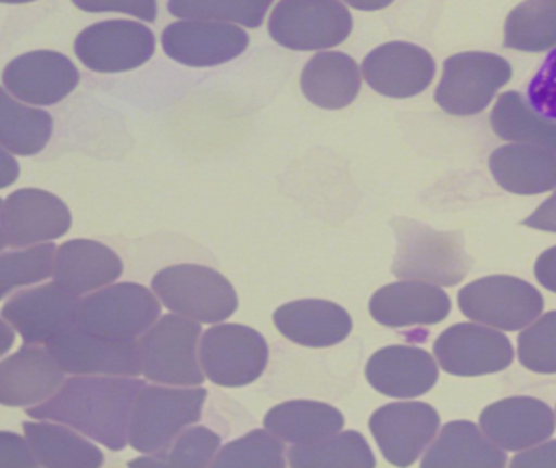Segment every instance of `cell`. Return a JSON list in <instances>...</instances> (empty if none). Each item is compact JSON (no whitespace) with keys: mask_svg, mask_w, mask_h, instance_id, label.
I'll return each mask as SVG.
<instances>
[{"mask_svg":"<svg viewBox=\"0 0 556 468\" xmlns=\"http://www.w3.org/2000/svg\"><path fill=\"white\" fill-rule=\"evenodd\" d=\"M144 380L125 376H76L40 405L27 409L35 419L63 422L110 451L129 444V422Z\"/></svg>","mask_w":556,"mask_h":468,"instance_id":"1","label":"cell"},{"mask_svg":"<svg viewBox=\"0 0 556 468\" xmlns=\"http://www.w3.org/2000/svg\"><path fill=\"white\" fill-rule=\"evenodd\" d=\"M395 232L399 249L392 271L396 278L454 286L470 271V256L455 233L441 232L415 220H399Z\"/></svg>","mask_w":556,"mask_h":468,"instance_id":"2","label":"cell"},{"mask_svg":"<svg viewBox=\"0 0 556 468\" xmlns=\"http://www.w3.org/2000/svg\"><path fill=\"white\" fill-rule=\"evenodd\" d=\"M206 396V390L198 387L146 385L132 408L129 445L141 454L167 447L188 426L198 422Z\"/></svg>","mask_w":556,"mask_h":468,"instance_id":"3","label":"cell"},{"mask_svg":"<svg viewBox=\"0 0 556 468\" xmlns=\"http://www.w3.org/2000/svg\"><path fill=\"white\" fill-rule=\"evenodd\" d=\"M201 327L184 315H165L138 341L146 379L162 385L197 387L204 382L198 359Z\"/></svg>","mask_w":556,"mask_h":468,"instance_id":"4","label":"cell"},{"mask_svg":"<svg viewBox=\"0 0 556 468\" xmlns=\"http://www.w3.org/2000/svg\"><path fill=\"white\" fill-rule=\"evenodd\" d=\"M152 289L168 311L198 324H219L239 307L236 289L216 269L177 265L162 269Z\"/></svg>","mask_w":556,"mask_h":468,"instance_id":"5","label":"cell"},{"mask_svg":"<svg viewBox=\"0 0 556 468\" xmlns=\"http://www.w3.org/2000/svg\"><path fill=\"white\" fill-rule=\"evenodd\" d=\"M159 301L136 282L106 286L80 301L77 327L109 340L136 341L161 317Z\"/></svg>","mask_w":556,"mask_h":468,"instance_id":"6","label":"cell"},{"mask_svg":"<svg viewBox=\"0 0 556 468\" xmlns=\"http://www.w3.org/2000/svg\"><path fill=\"white\" fill-rule=\"evenodd\" d=\"M351 30L353 17L340 0H279L269 18L273 40L295 51L338 47Z\"/></svg>","mask_w":556,"mask_h":468,"instance_id":"7","label":"cell"},{"mask_svg":"<svg viewBox=\"0 0 556 468\" xmlns=\"http://www.w3.org/2000/svg\"><path fill=\"white\" fill-rule=\"evenodd\" d=\"M513 77L509 61L490 53H462L444 63L435 90L438 105L448 115L471 116L486 110L497 90Z\"/></svg>","mask_w":556,"mask_h":468,"instance_id":"8","label":"cell"},{"mask_svg":"<svg viewBox=\"0 0 556 468\" xmlns=\"http://www.w3.org/2000/svg\"><path fill=\"white\" fill-rule=\"evenodd\" d=\"M458 307L471 320L504 331L529 327L543 311V298L514 276H488L458 292Z\"/></svg>","mask_w":556,"mask_h":468,"instance_id":"9","label":"cell"},{"mask_svg":"<svg viewBox=\"0 0 556 468\" xmlns=\"http://www.w3.org/2000/svg\"><path fill=\"white\" fill-rule=\"evenodd\" d=\"M268 353V344L258 331L245 325L224 324L203 334L200 361L211 382L243 387L265 372Z\"/></svg>","mask_w":556,"mask_h":468,"instance_id":"10","label":"cell"},{"mask_svg":"<svg viewBox=\"0 0 556 468\" xmlns=\"http://www.w3.org/2000/svg\"><path fill=\"white\" fill-rule=\"evenodd\" d=\"M79 295L58 282L15 294L2 308L8 321L24 338L25 344H45L79 324Z\"/></svg>","mask_w":556,"mask_h":468,"instance_id":"11","label":"cell"},{"mask_svg":"<svg viewBox=\"0 0 556 468\" xmlns=\"http://www.w3.org/2000/svg\"><path fill=\"white\" fill-rule=\"evenodd\" d=\"M70 207L56 194L35 188L15 191L2 203V249H24L70 232Z\"/></svg>","mask_w":556,"mask_h":468,"instance_id":"12","label":"cell"},{"mask_svg":"<svg viewBox=\"0 0 556 468\" xmlns=\"http://www.w3.org/2000/svg\"><path fill=\"white\" fill-rule=\"evenodd\" d=\"M74 48L84 66L96 73H125L151 60L155 38L138 22L109 21L86 28Z\"/></svg>","mask_w":556,"mask_h":468,"instance_id":"13","label":"cell"},{"mask_svg":"<svg viewBox=\"0 0 556 468\" xmlns=\"http://www.w3.org/2000/svg\"><path fill=\"white\" fill-rule=\"evenodd\" d=\"M441 418L421 402L390 403L374 413L370 432L383 457L395 467H409L438 434Z\"/></svg>","mask_w":556,"mask_h":468,"instance_id":"14","label":"cell"},{"mask_svg":"<svg viewBox=\"0 0 556 468\" xmlns=\"http://www.w3.org/2000/svg\"><path fill=\"white\" fill-rule=\"evenodd\" d=\"M67 374L125 376L142 374L138 341L109 340L74 327L47 344Z\"/></svg>","mask_w":556,"mask_h":468,"instance_id":"15","label":"cell"},{"mask_svg":"<svg viewBox=\"0 0 556 468\" xmlns=\"http://www.w3.org/2000/svg\"><path fill=\"white\" fill-rule=\"evenodd\" d=\"M439 366L452 376L477 377L500 372L513 363L509 338L477 324H457L435 340Z\"/></svg>","mask_w":556,"mask_h":468,"instance_id":"16","label":"cell"},{"mask_svg":"<svg viewBox=\"0 0 556 468\" xmlns=\"http://www.w3.org/2000/svg\"><path fill=\"white\" fill-rule=\"evenodd\" d=\"M242 28L226 22L181 21L168 25L162 47L168 58L190 67H213L239 58L249 48Z\"/></svg>","mask_w":556,"mask_h":468,"instance_id":"17","label":"cell"},{"mask_svg":"<svg viewBox=\"0 0 556 468\" xmlns=\"http://www.w3.org/2000/svg\"><path fill=\"white\" fill-rule=\"evenodd\" d=\"M364 79L380 96L409 99L431 86L435 64L425 48L393 41L376 48L363 64Z\"/></svg>","mask_w":556,"mask_h":468,"instance_id":"18","label":"cell"},{"mask_svg":"<svg viewBox=\"0 0 556 468\" xmlns=\"http://www.w3.org/2000/svg\"><path fill=\"white\" fill-rule=\"evenodd\" d=\"M79 80L73 61L54 51L24 54L4 71L5 90L28 105H56L76 89Z\"/></svg>","mask_w":556,"mask_h":468,"instance_id":"19","label":"cell"},{"mask_svg":"<svg viewBox=\"0 0 556 468\" xmlns=\"http://www.w3.org/2000/svg\"><path fill=\"white\" fill-rule=\"evenodd\" d=\"M66 374L48 347L25 344L0 364V402L15 408L40 405L56 395Z\"/></svg>","mask_w":556,"mask_h":468,"instance_id":"20","label":"cell"},{"mask_svg":"<svg viewBox=\"0 0 556 468\" xmlns=\"http://www.w3.org/2000/svg\"><path fill=\"white\" fill-rule=\"evenodd\" d=\"M484 434L504 451L517 452L546 441L555 432V413L542 400L510 396L483 409Z\"/></svg>","mask_w":556,"mask_h":468,"instance_id":"21","label":"cell"},{"mask_svg":"<svg viewBox=\"0 0 556 468\" xmlns=\"http://www.w3.org/2000/svg\"><path fill=\"white\" fill-rule=\"evenodd\" d=\"M366 377L377 392L393 399L425 395L438 382V364L421 347L387 346L366 366Z\"/></svg>","mask_w":556,"mask_h":468,"instance_id":"22","label":"cell"},{"mask_svg":"<svg viewBox=\"0 0 556 468\" xmlns=\"http://www.w3.org/2000/svg\"><path fill=\"white\" fill-rule=\"evenodd\" d=\"M370 315L390 328L441 324L451 312V299L438 286L426 282H393L370 299Z\"/></svg>","mask_w":556,"mask_h":468,"instance_id":"23","label":"cell"},{"mask_svg":"<svg viewBox=\"0 0 556 468\" xmlns=\"http://www.w3.org/2000/svg\"><path fill=\"white\" fill-rule=\"evenodd\" d=\"M273 320L282 337L308 347L334 346L353 330V320L343 307L320 299L282 305Z\"/></svg>","mask_w":556,"mask_h":468,"instance_id":"24","label":"cell"},{"mask_svg":"<svg viewBox=\"0 0 556 468\" xmlns=\"http://www.w3.org/2000/svg\"><path fill=\"white\" fill-rule=\"evenodd\" d=\"M122 273V258L96 240H70L58 249L54 260V281L79 298L106 288Z\"/></svg>","mask_w":556,"mask_h":468,"instance_id":"25","label":"cell"},{"mask_svg":"<svg viewBox=\"0 0 556 468\" xmlns=\"http://www.w3.org/2000/svg\"><path fill=\"white\" fill-rule=\"evenodd\" d=\"M488 164L494 180L509 193L540 194L556 188V152L543 146H504Z\"/></svg>","mask_w":556,"mask_h":468,"instance_id":"26","label":"cell"},{"mask_svg":"<svg viewBox=\"0 0 556 468\" xmlns=\"http://www.w3.org/2000/svg\"><path fill=\"white\" fill-rule=\"evenodd\" d=\"M504 448L470 421L448 422L421 460V467H506Z\"/></svg>","mask_w":556,"mask_h":468,"instance_id":"27","label":"cell"},{"mask_svg":"<svg viewBox=\"0 0 556 468\" xmlns=\"http://www.w3.org/2000/svg\"><path fill=\"white\" fill-rule=\"evenodd\" d=\"M361 71L353 58L343 53H320L302 71L305 99L325 110H341L359 96Z\"/></svg>","mask_w":556,"mask_h":468,"instance_id":"28","label":"cell"},{"mask_svg":"<svg viewBox=\"0 0 556 468\" xmlns=\"http://www.w3.org/2000/svg\"><path fill=\"white\" fill-rule=\"evenodd\" d=\"M25 438L30 442L40 467L97 468L103 465V454L83 432L63 422L40 419L25 422Z\"/></svg>","mask_w":556,"mask_h":468,"instance_id":"29","label":"cell"},{"mask_svg":"<svg viewBox=\"0 0 556 468\" xmlns=\"http://www.w3.org/2000/svg\"><path fill=\"white\" fill-rule=\"evenodd\" d=\"M344 418L337 408L312 400H294L269 409L265 428L288 444L324 441L343 429Z\"/></svg>","mask_w":556,"mask_h":468,"instance_id":"30","label":"cell"},{"mask_svg":"<svg viewBox=\"0 0 556 468\" xmlns=\"http://www.w3.org/2000/svg\"><path fill=\"white\" fill-rule=\"evenodd\" d=\"M53 135V118L40 109L15 102L8 90L0 92V144L15 155L43 151Z\"/></svg>","mask_w":556,"mask_h":468,"instance_id":"31","label":"cell"},{"mask_svg":"<svg viewBox=\"0 0 556 468\" xmlns=\"http://www.w3.org/2000/svg\"><path fill=\"white\" fill-rule=\"evenodd\" d=\"M497 138L516 144H536L556 152V122L539 115L519 92H506L491 112Z\"/></svg>","mask_w":556,"mask_h":468,"instance_id":"32","label":"cell"},{"mask_svg":"<svg viewBox=\"0 0 556 468\" xmlns=\"http://www.w3.org/2000/svg\"><path fill=\"white\" fill-rule=\"evenodd\" d=\"M504 45L510 50L543 53L556 48V0H523L504 27Z\"/></svg>","mask_w":556,"mask_h":468,"instance_id":"33","label":"cell"},{"mask_svg":"<svg viewBox=\"0 0 556 468\" xmlns=\"http://www.w3.org/2000/svg\"><path fill=\"white\" fill-rule=\"evenodd\" d=\"M289 464L295 468L376 467V457L363 434L337 432L324 441L295 444L288 452Z\"/></svg>","mask_w":556,"mask_h":468,"instance_id":"34","label":"cell"},{"mask_svg":"<svg viewBox=\"0 0 556 468\" xmlns=\"http://www.w3.org/2000/svg\"><path fill=\"white\" fill-rule=\"evenodd\" d=\"M273 0H170L168 11L181 21L230 22L258 28Z\"/></svg>","mask_w":556,"mask_h":468,"instance_id":"35","label":"cell"},{"mask_svg":"<svg viewBox=\"0 0 556 468\" xmlns=\"http://www.w3.org/2000/svg\"><path fill=\"white\" fill-rule=\"evenodd\" d=\"M220 447V438L204 426L181 432L172 445L149 457L131 461V467H210Z\"/></svg>","mask_w":556,"mask_h":468,"instance_id":"36","label":"cell"},{"mask_svg":"<svg viewBox=\"0 0 556 468\" xmlns=\"http://www.w3.org/2000/svg\"><path fill=\"white\" fill-rule=\"evenodd\" d=\"M56 252L53 243H38L27 250L2 253L0 256L2 298L15 289L37 284L53 276Z\"/></svg>","mask_w":556,"mask_h":468,"instance_id":"37","label":"cell"},{"mask_svg":"<svg viewBox=\"0 0 556 468\" xmlns=\"http://www.w3.org/2000/svg\"><path fill=\"white\" fill-rule=\"evenodd\" d=\"M213 467L282 468L286 467L285 445L268 429H255L220 448Z\"/></svg>","mask_w":556,"mask_h":468,"instance_id":"38","label":"cell"},{"mask_svg":"<svg viewBox=\"0 0 556 468\" xmlns=\"http://www.w3.org/2000/svg\"><path fill=\"white\" fill-rule=\"evenodd\" d=\"M519 361L536 374H556V311L543 315L519 337Z\"/></svg>","mask_w":556,"mask_h":468,"instance_id":"39","label":"cell"},{"mask_svg":"<svg viewBox=\"0 0 556 468\" xmlns=\"http://www.w3.org/2000/svg\"><path fill=\"white\" fill-rule=\"evenodd\" d=\"M527 99L539 115L556 122V48L530 80Z\"/></svg>","mask_w":556,"mask_h":468,"instance_id":"40","label":"cell"},{"mask_svg":"<svg viewBox=\"0 0 556 468\" xmlns=\"http://www.w3.org/2000/svg\"><path fill=\"white\" fill-rule=\"evenodd\" d=\"M80 11L102 14V12H118L128 14L141 21L155 22L157 18V2L155 0H73Z\"/></svg>","mask_w":556,"mask_h":468,"instance_id":"41","label":"cell"},{"mask_svg":"<svg viewBox=\"0 0 556 468\" xmlns=\"http://www.w3.org/2000/svg\"><path fill=\"white\" fill-rule=\"evenodd\" d=\"M40 467L27 438L4 431L0 434V468Z\"/></svg>","mask_w":556,"mask_h":468,"instance_id":"42","label":"cell"},{"mask_svg":"<svg viewBox=\"0 0 556 468\" xmlns=\"http://www.w3.org/2000/svg\"><path fill=\"white\" fill-rule=\"evenodd\" d=\"M513 467L519 468H539V467H556V439L542 445H533V448H527L510 461Z\"/></svg>","mask_w":556,"mask_h":468,"instance_id":"43","label":"cell"},{"mask_svg":"<svg viewBox=\"0 0 556 468\" xmlns=\"http://www.w3.org/2000/svg\"><path fill=\"white\" fill-rule=\"evenodd\" d=\"M523 226L536 230L556 233V191L549 200H546L532 216L523 220Z\"/></svg>","mask_w":556,"mask_h":468,"instance_id":"44","label":"cell"},{"mask_svg":"<svg viewBox=\"0 0 556 468\" xmlns=\"http://www.w3.org/2000/svg\"><path fill=\"white\" fill-rule=\"evenodd\" d=\"M535 278L543 288L556 292V246L546 250L536 260Z\"/></svg>","mask_w":556,"mask_h":468,"instance_id":"45","label":"cell"},{"mask_svg":"<svg viewBox=\"0 0 556 468\" xmlns=\"http://www.w3.org/2000/svg\"><path fill=\"white\" fill-rule=\"evenodd\" d=\"M344 2L356 11L374 12L389 8L393 0H344Z\"/></svg>","mask_w":556,"mask_h":468,"instance_id":"46","label":"cell"},{"mask_svg":"<svg viewBox=\"0 0 556 468\" xmlns=\"http://www.w3.org/2000/svg\"><path fill=\"white\" fill-rule=\"evenodd\" d=\"M2 161H4V180H2V188H5L18 177V165L5 149L2 151Z\"/></svg>","mask_w":556,"mask_h":468,"instance_id":"47","label":"cell"},{"mask_svg":"<svg viewBox=\"0 0 556 468\" xmlns=\"http://www.w3.org/2000/svg\"><path fill=\"white\" fill-rule=\"evenodd\" d=\"M4 4H27V2H34V0H2Z\"/></svg>","mask_w":556,"mask_h":468,"instance_id":"48","label":"cell"}]
</instances>
